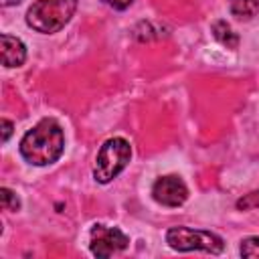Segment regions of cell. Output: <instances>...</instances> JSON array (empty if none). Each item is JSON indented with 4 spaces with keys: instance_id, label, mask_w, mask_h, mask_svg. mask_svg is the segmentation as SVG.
<instances>
[{
    "instance_id": "cell-1",
    "label": "cell",
    "mask_w": 259,
    "mask_h": 259,
    "mask_svg": "<svg viewBox=\"0 0 259 259\" xmlns=\"http://www.w3.org/2000/svg\"><path fill=\"white\" fill-rule=\"evenodd\" d=\"M65 150L63 127L57 119L45 117L20 140V154L32 166H47L61 158Z\"/></svg>"
},
{
    "instance_id": "cell-2",
    "label": "cell",
    "mask_w": 259,
    "mask_h": 259,
    "mask_svg": "<svg viewBox=\"0 0 259 259\" xmlns=\"http://www.w3.org/2000/svg\"><path fill=\"white\" fill-rule=\"evenodd\" d=\"M77 0H36L26 12V24L36 32H57L75 14Z\"/></svg>"
},
{
    "instance_id": "cell-3",
    "label": "cell",
    "mask_w": 259,
    "mask_h": 259,
    "mask_svg": "<svg viewBox=\"0 0 259 259\" xmlns=\"http://www.w3.org/2000/svg\"><path fill=\"white\" fill-rule=\"evenodd\" d=\"M132 158V146L123 138H109L103 142V146L97 152L95 166H93V176L97 182L107 184L111 182L130 162Z\"/></svg>"
},
{
    "instance_id": "cell-4",
    "label": "cell",
    "mask_w": 259,
    "mask_h": 259,
    "mask_svg": "<svg viewBox=\"0 0 259 259\" xmlns=\"http://www.w3.org/2000/svg\"><path fill=\"white\" fill-rule=\"evenodd\" d=\"M166 243L174 251H204V253H221L225 249V243L219 235L202 229H190V227H172L166 233Z\"/></svg>"
},
{
    "instance_id": "cell-5",
    "label": "cell",
    "mask_w": 259,
    "mask_h": 259,
    "mask_svg": "<svg viewBox=\"0 0 259 259\" xmlns=\"http://www.w3.org/2000/svg\"><path fill=\"white\" fill-rule=\"evenodd\" d=\"M130 245V239L123 231L115 227H105V225H95L91 229V239H89V249L95 257H111L119 251H123Z\"/></svg>"
},
{
    "instance_id": "cell-6",
    "label": "cell",
    "mask_w": 259,
    "mask_h": 259,
    "mask_svg": "<svg viewBox=\"0 0 259 259\" xmlns=\"http://www.w3.org/2000/svg\"><path fill=\"white\" fill-rule=\"evenodd\" d=\"M152 198L162 206H180L188 198V188L176 174L160 176L152 186Z\"/></svg>"
},
{
    "instance_id": "cell-7",
    "label": "cell",
    "mask_w": 259,
    "mask_h": 259,
    "mask_svg": "<svg viewBox=\"0 0 259 259\" xmlns=\"http://www.w3.org/2000/svg\"><path fill=\"white\" fill-rule=\"evenodd\" d=\"M0 51H2V65L4 67H20L26 59V47L20 38L2 32L0 36Z\"/></svg>"
},
{
    "instance_id": "cell-8",
    "label": "cell",
    "mask_w": 259,
    "mask_h": 259,
    "mask_svg": "<svg viewBox=\"0 0 259 259\" xmlns=\"http://www.w3.org/2000/svg\"><path fill=\"white\" fill-rule=\"evenodd\" d=\"M229 8L239 20H249L259 12V0H229Z\"/></svg>"
},
{
    "instance_id": "cell-9",
    "label": "cell",
    "mask_w": 259,
    "mask_h": 259,
    "mask_svg": "<svg viewBox=\"0 0 259 259\" xmlns=\"http://www.w3.org/2000/svg\"><path fill=\"white\" fill-rule=\"evenodd\" d=\"M212 34H214V38H217L221 45H225L227 49H237V45H239V36L233 32V28H231L225 20H217V22L212 24Z\"/></svg>"
},
{
    "instance_id": "cell-10",
    "label": "cell",
    "mask_w": 259,
    "mask_h": 259,
    "mask_svg": "<svg viewBox=\"0 0 259 259\" xmlns=\"http://www.w3.org/2000/svg\"><path fill=\"white\" fill-rule=\"evenodd\" d=\"M241 255L249 257V259H257L259 257V237H247L241 241Z\"/></svg>"
},
{
    "instance_id": "cell-11",
    "label": "cell",
    "mask_w": 259,
    "mask_h": 259,
    "mask_svg": "<svg viewBox=\"0 0 259 259\" xmlns=\"http://www.w3.org/2000/svg\"><path fill=\"white\" fill-rule=\"evenodd\" d=\"M0 200H2V208H4V210H18V208H20V200H18L16 194H14L10 188H6V186L0 188Z\"/></svg>"
},
{
    "instance_id": "cell-12",
    "label": "cell",
    "mask_w": 259,
    "mask_h": 259,
    "mask_svg": "<svg viewBox=\"0 0 259 259\" xmlns=\"http://www.w3.org/2000/svg\"><path fill=\"white\" fill-rule=\"evenodd\" d=\"M237 206H239V208H255V206H259V190H255V192L243 196V198L237 202Z\"/></svg>"
},
{
    "instance_id": "cell-13",
    "label": "cell",
    "mask_w": 259,
    "mask_h": 259,
    "mask_svg": "<svg viewBox=\"0 0 259 259\" xmlns=\"http://www.w3.org/2000/svg\"><path fill=\"white\" fill-rule=\"evenodd\" d=\"M107 6H111V8H115V10H123V8H127L134 0H103Z\"/></svg>"
},
{
    "instance_id": "cell-14",
    "label": "cell",
    "mask_w": 259,
    "mask_h": 259,
    "mask_svg": "<svg viewBox=\"0 0 259 259\" xmlns=\"http://www.w3.org/2000/svg\"><path fill=\"white\" fill-rule=\"evenodd\" d=\"M12 134V121L10 119H2V142H8Z\"/></svg>"
},
{
    "instance_id": "cell-15",
    "label": "cell",
    "mask_w": 259,
    "mask_h": 259,
    "mask_svg": "<svg viewBox=\"0 0 259 259\" xmlns=\"http://www.w3.org/2000/svg\"><path fill=\"white\" fill-rule=\"evenodd\" d=\"M22 0H2V6H16V4H20Z\"/></svg>"
}]
</instances>
